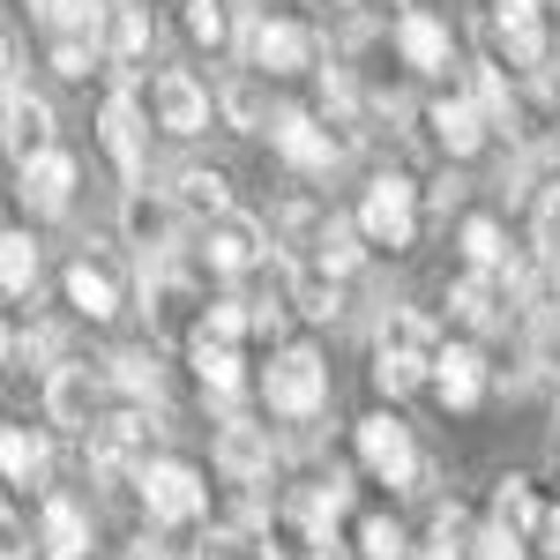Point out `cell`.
<instances>
[{
  "instance_id": "d6986e66",
  "label": "cell",
  "mask_w": 560,
  "mask_h": 560,
  "mask_svg": "<svg viewBox=\"0 0 560 560\" xmlns=\"http://www.w3.org/2000/svg\"><path fill=\"white\" fill-rule=\"evenodd\" d=\"M23 202L38 217H60L75 202V158H68V150H45L38 165H23Z\"/></svg>"
},
{
  "instance_id": "30bf717a",
  "label": "cell",
  "mask_w": 560,
  "mask_h": 560,
  "mask_svg": "<svg viewBox=\"0 0 560 560\" xmlns=\"http://www.w3.org/2000/svg\"><path fill=\"white\" fill-rule=\"evenodd\" d=\"M261 255H269L261 217L232 210V217H217V224H202V261H210V277H247Z\"/></svg>"
},
{
  "instance_id": "603a6c76",
  "label": "cell",
  "mask_w": 560,
  "mask_h": 560,
  "mask_svg": "<svg viewBox=\"0 0 560 560\" xmlns=\"http://www.w3.org/2000/svg\"><path fill=\"white\" fill-rule=\"evenodd\" d=\"M427 128H433V142L448 150V158H471L478 142H486V113H478L471 97H441L427 113Z\"/></svg>"
},
{
  "instance_id": "6da1fadb",
  "label": "cell",
  "mask_w": 560,
  "mask_h": 560,
  "mask_svg": "<svg viewBox=\"0 0 560 560\" xmlns=\"http://www.w3.org/2000/svg\"><path fill=\"white\" fill-rule=\"evenodd\" d=\"M433 366H441L433 322L411 314V306H388L382 329H374V388H382V396H411V388L433 382Z\"/></svg>"
},
{
  "instance_id": "681fc988",
  "label": "cell",
  "mask_w": 560,
  "mask_h": 560,
  "mask_svg": "<svg viewBox=\"0 0 560 560\" xmlns=\"http://www.w3.org/2000/svg\"><path fill=\"white\" fill-rule=\"evenodd\" d=\"M546 284H553V306H560V247L546 255Z\"/></svg>"
},
{
  "instance_id": "52a82bcc",
  "label": "cell",
  "mask_w": 560,
  "mask_h": 560,
  "mask_svg": "<svg viewBox=\"0 0 560 560\" xmlns=\"http://www.w3.org/2000/svg\"><path fill=\"white\" fill-rule=\"evenodd\" d=\"M97 142H105V158H113V173L142 179V165H150V120H142V105H135V90L120 83L105 105H97Z\"/></svg>"
},
{
  "instance_id": "9c48e42d",
  "label": "cell",
  "mask_w": 560,
  "mask_h": 560,
  "mask_svg": "<svg viewBox=\"0 0 560 560\" xmlns=\"http://www.w3.org/2000/svg\"><path fill=\"white\" fill-rule=\"evenodd\" d=\"M45 419L60 433H97V374H90L83 359H60V366H45Z\"/></svg>"
},
{
  "instance_id": "f6af8a7d",
  "label": "cell",
  "mask_w": 560,
  "mask_h": 560,
  "mask_svg": "<svg viewBox=\"0 0 560 560\" xmlns=\"http://www.w3.org/2000/svg\"><path fill=\"white\" fill-rule=\"evenodd\" d=\"M427 202H433V210H441V217H448V210H456V202H464V179H456V173H441V179H433V187H427Z\"/></svg>"
},
{
  "instance_id": "5bb4252c",
  "label": "cell",
  "mask_w": 560,
  "mask_h": 560,
  "mask_svg": "<svg viewBox=\"0 0 560 560\" xmlns=\"http://www.w3.org/2000/svg\"><path fill=\"white\" fill-rule=\"evenodd\" d=\"M269 464H277L269 427H255V419H224V427H217V471L232 478V486H261Z\"/></svg>"
},
{
  "instance_id": "ffe728a7",
  "label": "cell",
  "mask_w": 560,
  "mask_h": 560,
  "mask_svg": "<svg viewBox=\"0 0 560 560\" xmlns=\"http://www.w3.org/2000/svg\"><path fill=\"white\" fill-rule=\"evenodd\" d=\"M68 306L90 314V322H113V314H120V277H113L105 261L75 255V261H68Z\"/></svg>"
},
{
  "instance_id": "816d5d0a",
  "label": "cell",
  "mask_w": 560,
  "mask_h": 560,
  "mask_svg": "<svg viewBox=\"0 0 560 560\" xmlns=\"http://www.w3.org/2000/svg\"><path fill=\"white\" fill-rule=\"evenodd\" d=\"M337 8H366V0H337Z\"/></svg>"
},
{
  "instance_id": "4dcf8cb0",
  "label": "cell",
  "mask_w": 560,
  "mask_h": 560,
  "mask_svg": "<svg viewBox=\"0 0 560 560\" xmlns=\"http://www.w3.org/2000/svg\"><path fill=\"white\" fill-rule=\"evenodd\" d=\"M195 374H202V396H217V404H232V396L247 388L240 351H232V345H210V337H195Z\"/></svg>"
},
{
  "instance_id": "3957f363",
  "label": "cell",
  "mask_w": 560,
  "mask_h": 560,
  "mask_svg": "<svg viewBox=\"0 0 560 560\" xmlns=\"http://www.w3.org/2000/svg\"><path fill=\"white\" fill-rule=\"evenodd\" d=\"M261 396H269V411H284V419H314V411L329 404V366H322V351L284 345L269 359V374H261Z\"/></svg>"
},
{
  "instance_id": "7bdbcfd3",
  "label": "cell",
  "mask_w": 560,
  "mask_h": 560,
  "mask_svg": "<svg viewBox=\"0 0 560 560\" xmlns=\"http://www.w3.org/2000/svg\"><path fill=\"white\" fill-rule=\"evenodd\" d=\"M471 560H523V538H509V530L486 523V530L471 538Z\"/></svg>"
},
{
  "instance_id": "9a60e30c",
  "label": "cell",
  "mask_w": 560,
  "mask_h": 560,
  "mask_svg": "<svg viewBox=\"0 0 560 560\" xmlns=\"http://www.w3.org/2000/svg\"><path fill=\"white\" fill-rule=\"evenodd\" d=\"M261 560H337V538L306 509H277L261 516Z\"/></svg>"
},
{
  "instance_id": "e0dca14e",
  "label": "cell",
  "mask_w": 560,
  "mask_h": 560,
  "mask_svg": "<svg viewBox=\"0 0 560 560\" xmlns=\"http://www.w3.org/2000/svg\"><path fill=\"white\" fill-rule=\"evenodd\" d=\"M448 314H456L464 329H501V322H509V284L486 277V269H464V277L448 284Z\"/></svg>"
},
{
  "instance_id": "1f68e13d",
  "label": "cell",
  "mask_w": 560,
  "mask_h": 560,
  "mask_svg": "<svg viewBox=\"0 0 560 560\" xmlns=\"http://www.w3.org/2000/svg\"><path fill=\"white\" fill-rule=\"evenodd\" d=\"M471 105L486 113V128H516V90H509V75H501V60H478L471 68Z\"/></svg>"
},
{
  "instance_id": "b9f144b4",
  "label": "cell",
  "mask_w": 560,
  "mask_h": 560,
  "mask_svg": "<svg viewBox=\"0 0 560 560\" xmlns=\"http://www.w3.org/2000/svg\"><path fill=\"white\" fill-rule=\"evenodd\" d=\"M90 60H97V45H90V38H60V45H52V75H68V83H83Z\"/></svg>"
},
{
  "instance_id": "ab89813d",
  "label": "cell",
  "mask_w": 560,
  "mask_h": 560,
  "mask_svg": "<svg viewBox=\"0 0 560 560\" xmlns=\"http://www.w3.org/2000/svg\"><path fill=\"white\" fill-rule=\"evenodd\" d=\"M217 113H224L240 135L261 128V105H255V90H247V83H224V90H217Z\"/></svg>"
},
{
  "instance_id": "ac0fdd59",
  "label": "cell",
  "mask_w": 560,
  "mask_h": 560,
  "mask_svg": "<svg viewBox=\"0 0 560 560\" xmlns=\"http://www.w3.org/2000/svg\"><path fill=\"white\" fill-rule=\"evenodd\" d=\"M45 150H52V105L31 97V90H8V158L38 165Z\"/></svg>"
},
{
  "instance_id": "83f0119b",
  "label": "cell",
  "mask_w": 560,
  "mask_h": 560,
  "mask_svg": "<svg viewBox=\"0 0 560 560\" xmlns=\"http://www.w3.org/2000/svg\"><path fill=\"white\" fill-rule=\"evenodd\" d=\"M538 523H546V509H538V493H530V478H501L493 486V530H509V538H538Z\"/></svg>"
},
{
  "instance_id": "484cf974",
  "label": "cell",
  "mask_w": 560,
  "mask_h": 560,
  "mask_svg": "<svg viewBox=\"0 0 560 560\" xmlns=\"http://www.w3.org/2000/svg\"><path fill=\"white\" fill-rule=\"evenodd\" d=\"M38 546H45V560H83L90 553V516L75 509V501H45V523H38Z\"/></svg>"
},
{
  "instance_id": "7402d4cb",
  "label": "cell",
  "mask_w": 560,
  "mask_h": 560,
  "mask_svg": "<svg viewBox=\"0 0 560 560\" xmlns=\"http://www.w3.org/2000/svg\"><path fill=\"white\" fill-rule=\"evenodd\" d=\"M396 52L411 60V68H448V23L427 15V8H411V15H396Z\"/></svg>"
},
{
  "instance_id": "f35d334b",
  "label": "cell",
  "mask_w": 560,
  "mask_h": 560,
  "mask_svg": "<svg viewBox=\"0 0 560 560\" xmlns=\"http://www.w3.org/2000/svg\"><path fill=\"white\" fill-rule=\"evenodd\" d=\"M187 31H195V45H224V31H232V0H187Z\"/></svg>"
},
{
  "instance_id": "4316f807",
  "label": "cell",
  "mask_w": 560,
  "mask_h": 560,
  "mask_svg": "<svg viewBox=\"0 0 560 560\" xmlns=\"http://www.w3.org/2000/svg\"><path fill=\"white\" fill-rule=\"evenodd\" d=\"M105 382L128 388L135 411H142V404H165V359H158V351H113V359H105Z\"/></svg>"
},
{
  "instance_id": "44dd1931",
  "label": "cell",
  "mask_w": 560,
  "mask_h": 560,
  "mask_svg": "<svg viewBox=\"0 0 560 560\" xmlns=\"http://www.w3.org/2000/svg\"><path fill=\"white\" fill-rule=\"evenodd\" d=\"M433 388H441L448 411H471L478 396H486V359H478L471 345H448V351H441V366H433Z\"/></svg>"
},
{
  "instance_id": "d590c367",
  "label": "cell",
  "mask_w": 560,
  "mask_h": 560,
  "mask_svg": "<svg viewBox=\"0 0 560 560\" xmlns=\"http://www.w3.org/2000/svg\"><path fill=\"white\" fill-rule=\"evenodd\" d=\"M464 261L486 269V277L509 269V247H501V224H493V217H471V224H464Z\"/></svg>"
},
{
  "instance_id": "e575fe53",
  "label": "cell",
  "mask_w": 560,
  "mask_h": 560,
  "mask_svg": "<svg viewBox=\"0 0 560 560\" xmlns=\"http://www.w3.org/2000/svg\"><path fill=\"white\" fill-rule=\"evenodd\" d=\"M247 329H255V300H232V292H224V300L202 306V337H210V345H240Z\"/></svg>"
},
{
  "instance_id": "bcb514c9",
  "label": "cell",
  "mask_w": 560,
  "mask_h": 560,
  "mask_svg": "<svg viewBox=\"0 0 560 560\" xmlns=\"http://www.w3.org/2000/svg\"><path fill=\"white\" fill-rule=\"evenodd\" d=\"M0 560H23V516H15V509L0 523Z\"/></svg>"
},
{
  "instance_id": "74e56055",
  "label": "cell",
  "mask_w": 560,
  "mask_h": 560,
  "mask_svg": "<svg viewBox=\"0 0 560 560\" xmlns=\"http://www.w3.org/2000/svg\"><path fill=\"white\" fill-rule=\"evenodd\" d=\"M300 509H306L314 523H322V530H329V523H337V516L351 509V478H345V471H329V478H322V486H314V493L300 501Z\"/></svg>"
},
{
  "instance_id": "ba28073f",
  "label": "cell",
  "mask_w": 560,
  "mask_h": 560,
  "mask_svg": "<svg viewBox=\"0 0 560 560\" xmlns=\"http://www.w3.org/2000/svg\"><path fill=\"white\" fill-rule=\"evenodd\" d=\"M120 232H128L135 261H173V247H179V202H173V195H150V187H128V202H120Z\"/></svg>"
},
{
  "instance_id": "ee69618b",
  "label": "cell",
  "mask_w": 560,
  "mask_h": 560,
  "mask_svg": "<svg viewBox=\"0 0 560 560\" xmlns=\"http://www.w3.org/2000/svg\"><path fill=\"white\" fill-rule=\"evenodd\" d=\"M538 247H546V255L560 247V179L546 187V195H538Z\"/></svg>"
},
{
  "instance_id": "7a4b0ae2",
  "label": "cell",
  "mask_w": 560,
  "mask_h": 560,
  "mask_svg": "<svg viewBox=\"0 0 560 560\" xmlns=\"http://www.w3.org/2000/svg\"><path fill=\"white\" fill-rule=\"evenodd\" d=\"M150 464H165L158 456V419L150 411H120V419H105V427L90 433V471L105 478V486H142Z\"/></svg>"
},
{
  "instance_id": "d6a6232c",
  "label": "cell",
  "mask_w": 560,
  "mask_h": 560,
  "mask_svg": "<svg viewBox=\"0 0 560 560\" xmlns=\"http://www.w3.org/2000/svg\"><path fill=\"white\" fill-rule=\"evenodd\" d=\"M284 300L300 314H314V322H329L337 314V277L329 269H284Z\"/></svg>"
},
{
  "instance_id": "c3c4849f",
  "label": "cell",
  "mask_w": 560,
  "mask_h": 560,
  "mask_svg": "<svg viewBox=\"0 0 560 560\" xmlns=\"http://www.w3.org/2000/svg\"><path fill=\"white\" fill-rule=\"evenodd\" d=\"M150 560H202V546H150Z\"/></svg>"
},
{
  "instance_id": "836d02e7",
  "label": "cell",
  "mask_w": 560,
  "mask_h": 560,
  "mask_svg": "<svg viewBox=\"0 0 560 560\" xmlns=\"http://www.w3.org/2000/svg\"><path fill=\"white\" fill-rule=\"evenodd\" d=\"M0 284H8V300H31V284H38V247H31V232H8V240H0Z\"/></svg>"
},
{
  "instance_id": "d4e9b609",
  "label": "cell",
  "mask_w": 560,
  "mask_h": 560,
  "mask_svg": "<svg viewBox=\"0 0 560 560\" xmlns=\"http://www.w3.org/2000/svg\"><path fill=\"white\" fill-rule=\"evenodd\" d=\"M150 45H158V15H150V0H113V31H105V52L113 60H150Z\"/></svg>"
},
{
  "instance_id": "8992f818",
  "label": "cell",
  "mask_w": 560,
  "mask_h": 560,
  "mask_svg": "<svg viewBox=\"0 0 560 560\" xmlns=\"http://www.w3.org/2000/svg\"><path fill=\"white\" fill-rule=\"evenodd\" d=\"M269 142H277V158H284L292 173H329L337 158H351L345 135L322 128L314 113H300V105H277V120H269Z\"/></svg>"
},
{
  "instance_id": "4fadbf2b",
  "label": "cell",
  "mask_w": 560,
  "mask_h": 560,
  "mask_svg": "<svg viewBox=\"0 0 560 560\" xmlns=\"http://www.w3.org/2000/svg\"><path fill=\"white\" fill-rule=\"evenodd\" d=\"M150 105H158V128L165 135H202L210 128V113H217V97L187 68H165L158 83H150Z\"/></svg>"
},
{
  "instance_id": "8fae6325",
  "label": "cell",
  "mask_w": 560,
  "mask_h": 560,
  "mask_svg": "<svg viewBox=\"0 0 560 560\" xmlns=\"http://www.w3.org/2000/svg\"><path fill=\"white\" fill-rule=\"evenodd\" d=\"M142 509H150V523H195L202 509H210V493H202V478L187 471V464H150V478H142Z\"/></svg>"
},
{
  "instance_id": "277c9868",
  "label": "cell",
  "mask_w": 560,
  "mask_h": 560,
  "mask_svg": "<svg viewBox=\"0 0 560 560\" xmlns=\"http://www.w3.org/2000/svg\"><path fill=\"white\" fill-rule=\"evenodd\" d=\"M359 232H366V247L404 255V247L419 240V187H411L404 173H382L366 195H359Z\"/></svg>"
},
{
  "instance_id": "cb8c5ba5",
  "label": "cell",
  "mask_w": 560,
  "mask_h": 560,
  "mask_svg": "<svg viewBox=\"0 0 560 560\" xmlns=\"http://www.w3.org/2000/svg\"><path fill=\"white\" fill-rule=\"evenodd\" d=\"M165 195L179 202V217H202V224L232 217V187H224V173H210V165H187V173H179Z\"/></svg>"
},
{
  "instance_id": "f1b7e54d",
  "label": "cell",
  "mask_w": 560,
  "mask_h": 560,
  "mask_svg": "<svg viewBox=\"0 0 560 560\" xmlns=\"http://www.w3.org/2000/svg\"><path fill=\"white\" fill-rule=\"evenodd\" d=\"M45 464H52L45 433H31V427H8V433H0V471H8V486H38Z\"/></svg>"
},
{
  "instance_id": "5b68a950",
  "label": "cell",
  "mask_w": 560,
  "mask_h": 560,
  "mask_svg": "<svg viewBox=\"0 0 560 560\" xmlns=\"http://www.w3.org/2000/svg\"><path fill=\"white\" fill-rule=\"evenodd\" d=\"M359 464L382 478V486H396V493H411V486H427V464H419V441H411V427L404 419H388V411H374V419H359Z\"/></svg>"
},
{
  "instance_id": "7dc6e473",
  "label": "cell",
  "mask_w": 560,
  "mask_h": 560,
  "mask_svg": "<svg viewBox=\"0 0 560 560\" xmlns=\"http://www.w3.org/2000/svg\"><path fill=\"white\" fill-rule=\"evenodd\" d=\"M538 553H560V509H546V523H538V538H530Z\"/></svg>"
},
{
  "instance_id": "7c38bea8",
  "label": "cell",
  "mask_w": 560,
  "mask_h": 560,
  "mask_svg": "<svg viewBox=\"0 0 560 560\" xmlns=\"http://www.w3.org/2000/svg\"><path fill=\"white\" fill-rule=\"evenodd\" d=\"M247 68L261 75H306V68H322V38L306 31V23H261L255 31V52H247Z\"/></svg>"
},
{
  "instance_id": "f546056e",
  "label": "cell",
  "mask_w": 560,
  "mask_h": 560,
  "mask_svg": "<svg viewBox=\"0 0 560 560\" xmlns=\"http://www.w3.org/2000/svg\"><path fill=\"white\" fill-rule=\"evenodd\" d=\"M359 261H366V232H359V217H329V224H322V247H314V269L351 277Z\"/></svg>"
},
{
  "instance_id": "f907efd6",
  "label": "cell",
  "mask_w": 560,
  "mask_h": 560,
  "mask_svg": "<svg viewBox=\"0 0 560 560\" xmlns=\"http://www.w3.org/2000/svg\"><path fill=\"white\" fill-rule=\"evenodd\" d=\"M105 560H150V546H113Z\"/></svg>"
},
{
  "instance_id": "60d3db41",
  "label": "cell",
  "mask_w": 560,
  "mask_h": 560,
  "mask_svg": "<svg viewBox=\"0 0 560 560\" xmlns=\"http://www.w3.org/2000/svg\"><path fill=\"white\" fill-rule=\"evenodd\" d=\"M530 374L560 388V322H546V329L530 337Z\"/></svg>"
},
{
  "instance_id": "2e32d148",
  "label": "cell",
  "mask_w": 560,
  "mask_h": 560,
  "mask_svg": "<svg viewBox=\"0 0 560 560\" xmlns=\"http://www.w3.org/2000/svg\"><path fill=\"white\" fill-rule=\"evenodd\" d=\"M493 38L509 45V68L546 75V23H538V0H493Z\"/></svg>"
},
{
  "instance_id": "8d00e7d4",
  "label": "cell",
  "mask_w": 560,
  "mask_h": 560,
  "mask_svg": "<svg viewBox=\"0 0 560 560\" xmlns=\"http://www.w3.org/2000/svg\"><path fill=\"white\" fill-rule=\"evenodd\" d=\"M359 553H366V560H404V553H411V538H404V523H396V516H366V523H359Z\"/></svg>"
}]
</instances>
